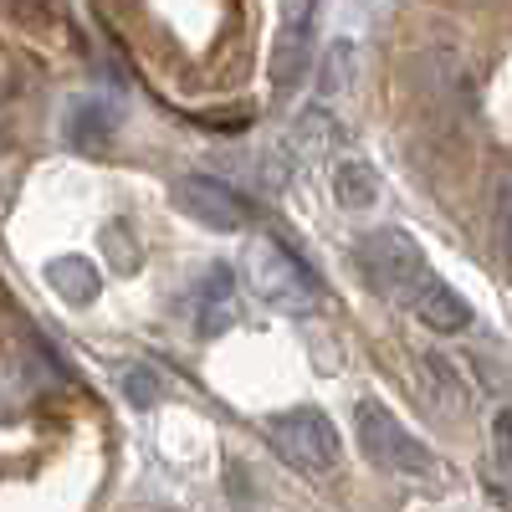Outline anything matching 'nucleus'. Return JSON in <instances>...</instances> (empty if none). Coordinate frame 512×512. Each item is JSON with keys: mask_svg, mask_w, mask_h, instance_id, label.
Wrapping results in <instances>:
<instances>
[{"mask_svg": "<svg viewBox=\"0 0 512 512\" xmlns=\"http://www.w3.org/2000/svg\"><path fill=\"white\" fill-rule=\"evenodd\" d=\"M313 11H318V0H282L277 41H272V82L277 88H297L308 62H313Z\"/></svg>", "mask_w": 512, "mask_h": 512, "instance_id": "6", "label": "nucleus"}, {"mask_svg": "<svg viewBox=\"0 0 512 512\" xmlns=\"http://www.w3.org/2000/svg\"><path fill=\"white\" fill-rule=\"evenodd\" d=\"M354 425H359L364 456L379 466V472H390V477H420V482L441 472L436 451L425 446L420 436H410L405 425L395 420V410H384L379 400H359L354 405Z\"/></svg>", "mask_w": 512, "mask_h": 512, "instance_id": "2", "label": "nucleus"}, {"mask_svg": "<svg viewBox=\"0 0 512 512\" xmlns=\"http://www.w3.org/2000/svg\"><path fill=\"white\" fill-rule=\"evenodd\" d=\"M67 139L77 144V149H103L108 139H113V108H103V103H77L72 113H67Z\"/></svg>", "mask_w": 512, "mask_h": 512, "instance_id": "10", "label": "nucleus"}, {"mask_svg": "<svg viewBox=\"0 0 512 512\" xmlns=\"http://www.w3.org/2000/svg\"><path fill=\"white\" fill-rule=\"evenodd\" d=\"M47 282L72 308H93L98 303V267L88 262V256H57V262H47Z\"/></svg>", "mask_w": 512, "mask_h": 512, "instance_id": "9", "label": "nucleus"}, {"mask_svg": "<svg viewBox=\"0 0 512 512\" xmlns=\"http://www.w3.org/2000/svg\"><path fill=\"white\" fill-rule=\"evenodd\" d=\"M349 57H354L349 41H333V52H328V77H333V88H344V82H349Z\"/></svg>", "mask_w": 512, "mask_h": 512, "instance_id": "14", "label": "nucleus"}, {"mask_svg": "<svg viewBox=\"0 0 512 512\" xmlns=\"http://www.w3.org/2000/svg\"><path fill=\"white\" fill-rule=\"evenodd\" d=\"M333 195L344 210H369L374 195H379V180H374V169L359 164V159H344V164H333Z\"/></svg>", "mask_w": 512, "mask_h": 512, "instance_id": "11", "label": "nucleus"}, {"mask_svg": "<svg viewBox=\"0 0 512 512\" xmlns=\"http://www.w3.org/2000/svg\"><path fill=\"white\" fill-rule=\"evenodd\" d=\"M492 456H497V466L512 477V405H502L497 415H492Z\"/></svg>", "mask_w": 512, "mask_h": 512, "instance_id": "12", "label": "nucleus"}, {"mask_svg": "<svg viewBox=\"0 0 512 512\" xmlns=\"http://www.w3.org/2000/svg\"><path fill=\"white\" fill-rule=\"evenodd\" d=\"M410 313L425 323V328H436V333H461L466 323H472V308H466V297L451 287V282H441V277H431L420 287V297L410 303Z\"/></svg>", "mask_w": 512, "mask_h": 512, "instance_id": "8", "label": "nucleus"}, {"mask_svg": "<svg viewBox=\"0 0 512 512\" xmlns=\"http://www.w3.org/2000/svg\"><path fill=\"white\" fill-rule=\"evenodd\" d=\"M359 272L369 277V287L379 297H390V303L410 308L420 287L431 282V262H425V251L405 236V231H369L359 241Z\"/></svg>", "mask_w": 512, "mask_h": 512, "instance_id": "1", "label": "nucleus"}, {"mask_svg": "<svg viewBox=\"0 0 512 512\" xmlns=\"http://www.w3.org/2000/svg\"><path fill=\"white\" fill-rule=\"evenodd\" d=\"M123 390H128V400H134V405H154V400H159V374L139 364V369H128Z\"/></svg>", "mask_w": 512, "mask_h": 512, "instance_id": "13", "label": "nucleus"}, {"mask_svg": "<svg viewBox=\"0 0 512 512\" xmlns=\"http://www.w3.org/2000/svg\"><path fill=\"white\" fill-rule=\"evenodd\" d=\"M497 216H502V251H507V262H512V190H502Z\"/></svg>", "mask_w": 512, "mask_h": 512, "instance_id": "15", "label": "nucleus"}, {"mask_svg": "<svg viewBox=\"0 0 512 512\" xmlns=\"http://www.w3.org/2000/svg\"><path fill=\"white\" fill-rule=\"evenodd\" d=\"M251 282H256V292H262L277 313H292V318H308L318 308V297H323V287L308 272V262L292 246H282L277 236L256 241V251H251Z\"/></svg>", "mask_w": 512, "mask_h": 512, "instance_id": "3", "label": "nucleus"}, {"mask_svg": "<svg viewBox=\"0 0 512 512\" xmlns=\"http://www.w3.org/2000/svg\"><path fill=\"white\" fill-rule=\"evenodd\" d=\"M236 313H241V303H236V277H231L226 267L205 272V282L195 287V328H200L205 338H221V333L236 323Z\"/></svg>", "mask_w": 512, "mask_h": 512, "instance_id": "7", "label": "nucleus"}, {"mask_svg": "<svg viewBox=\"0 0 512 512\" xmlns=\"http://www.w3.org/2000/svg\"><path fill=\"white\" fill-rule=\"evenodd\" d=\"M175 200H180V210L190 221H200L210 231H246L256 221V205L216 175H185L175 185Z\"/></svg>", "mask_w": 512, "mask_h": 512, "instance_id": "5", "label": "nucleus"}, {"mask_svg": "<svg viewBox=\"0 0 512 512\" xmlns=\"http://www.w3.org/2000/svg\"><path fill=\"white\" fill-rule=\"evenodd\" d=\"M267 441L277 446V456L303 477H328L338 466V431L333 420L313 405H297L267 420Z\"/></svg>", "mask_w": 512, "mask_h": 512, "instance_id": "4", "label": "nucleus"}]
</instances>
